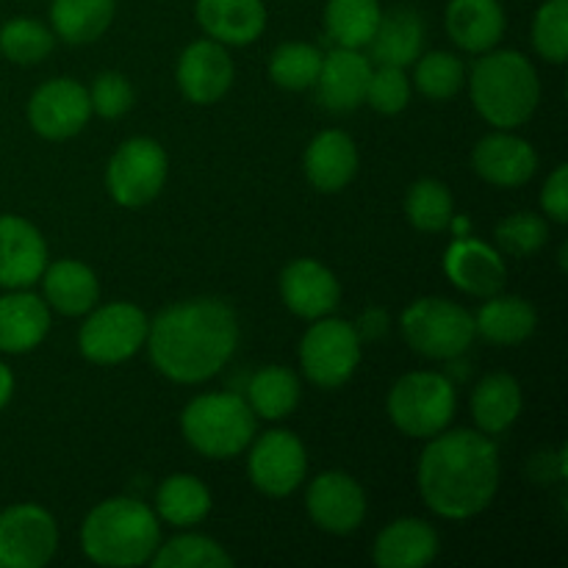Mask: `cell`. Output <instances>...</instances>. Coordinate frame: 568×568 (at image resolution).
Masks as SVG:
<instances>
[{
  "instance_id": "17",
  "label": "cell",
  "mask_w": 568,
  "mask_h": 568,
  "mask_svg": "<svg viewBox=\"0 0 568 568\" xmlns=\"http://www.w3.org/2000/svg\"><path fill=\"white\" fill-rule=\"evenodd\" d=\"M281 297L292 314L303 320H320L338 308L342 286L325 264L314 258H297L281 272Z\"/></svg>"
},
{
  "instance_id": "36",
  "label": "cell",
  "mask_w": 568,
  "mask_h": 568,
  "mask_svg": "<svg viewBox=\"0 0 568 568\" xmlns=\"http://www.w3.org/2000/svg\"><path fill=\"white\" fill-rule=\"evenodd\" d=\"M320 70L322 53L308 42L281 44L270 59V78L288 92H303V89L314 87Z\"/></svg>"
},
{
  "instance_id": "26",
  "label": "cell",
  "mask_w": 568,
  "mask_h": 568,
  "mask_svg": "<svg viewBox=\"0 0 568 568\" xmlns=\"http://www.w3.org/2000/svg\"><path fill=\"white\" fill-rule=\"evenodd\" d=\"M44 300L64 316H81L98 305L100 283L98 275L87 264L72 258H61L44 266L42 272Z\"/></svg>"
},
{
  "instance_id": "22",
  "label": "cell",
  "mask_w": 568,
  "mask_h": 568,
  "mask_svg": "<svg viewBox=\"0 0 568 568\" xmlns=\"http://www.w3.org/2000/svg\"><path fill=\"white\" fill-rule=\"evenodd\" d=\"M197 22L214 42L244 48L264 33L266 6L264 0H197Z\"/></svg>"
},
{
  "instance_id": "25",
  "label": "cell",
  "mask_w": 568,
  "mask_h": 568,
  "mask_svg": "<svg viewBox=\"0 0 568 568\" xmlns=\"http://www.w3.org/2000/svg\"><path fill=\"white\" fill-rule=\"evenodd\" d=\"M438 555V532L425 519H397L381 530L372 558L381 568H425Z\"/></svg>"
},
{
  "instance_id": "6",
  "label": "cell",
  "mask_w": 568,
  "mask_h": 568,
  "mask_svg": "<svg viewBox=\"0 0 568 568\" xmlns=\"http://www.w3.org/2000/svg\"><path fill=\"white\" fill-rule=\"evenodd\" d=\"M403 336L425 358L453 361L475 342V316L444 297H422L403 311Z\"/></svg>"
},
{
  "instance_id": "35",
  "label": "cell",
  "mask_w": 568,
  "mask_h": 568,
  "mask_svg": "<svg viewBox=\"0 0 568 568\" xmlns=\"http://www.w3.org/2000/svg\"><path fill=\"white\" fill-rule=\"evenodd\" d=\"M150 564L155 568H231L233 558L214 538L189 532V536H175L166 544H159Z\"/></svg>"
},
{
  "instance_id": "3",
  "label": "cell",
  "mask_w": 568,
  "mask_h": 568,
  "mask_svg": "<svg viewBox=\"0 0 568 568\" xmlns=\"http://www.w3.org/2000/svg\"><path fill=\"white\" fill-rule=\"evenodd\" d=\"M161 544L153 510L131 497H114L89 510L81 527V547L98 566L133 568L150 564Z\"/></svg>"
},
{
  "instance_id": "2",
  "label": "cell",
  "mask_w": 568,
  "mask_h": 568,
  "mask_svg": "<svg viewBox=\"0 0 568 568\" xmlns=\"http://www.w3.org/2000/svg\"><path fill=\"white\" fill-rule=\"evenodd\" d=\"M419 491L442 519L464 521L483 514L499 491L497 444L480 430H442L419 458Z\"/></svg>"
},
{
  "instance_id": "4",
  "label": "cell",
  "mask_w": 568,
  "mask_h": 568,
  "mask_svg": "<svg viewBox=\"0 0 568 568\" xmlns=\"http://www.w3.org/2000/svg\"><path fill=\"white\" fill-rule=\"evenodd\" d=\"M471 103L488 125L499 131L525 125L541 100L536 67L519 50H486L471 67Z\"/></svg>"
},
{
  "instance_id": "18",
  "label": "cell",
  "mask_w": 568,
  "mask_h": 568,
  "mask_svg": "<svg viewBox=\"0 0 568 568\" xmlns=\"http://www.w3.org/2000/svg\"><path fill=\"white\" fill-rule=\"evenodd\" d=\"M444 272L455 288L471 297H494L503 292L508 277L503 253L477 239H458L449 244L444 255Z\"/></svg>"
},
{
  "instance_id": "14",
  "label": "cell",
  "mask_w": 568,
  "mask_h": 568,
  "mask_svg": "<svg viewBox=\"0 0 568 568\" xmlns=\"http://www.w3.org/2000/svg\"><path fill=\"white\" fill-rule=\"evenodd\" d=\"M305 505L320 530L333 536H349L366 519V494L355 477L344 471H325L311 480Z\"/></svg>"
},
{
  "instance_id": "28",
  "label": "cell",
  "mask_w": 568,
  "mask_h": 568,
  "mask_svg": "<svg viewBox=\"0 0 568 568\" xmlns=\"http://www.w3.org/2000/svg\"><path fill=\"white\" fill-rule=\"evenodd\" d=\"M425 44V22L414 9H394L381 17L375 37L366 48H372V59L383 67H408L422 55Z\"/></svg>"
},
{
  "instance_id": "30",
  "label": "cell",
  "mask_w": 568,
  "mask_h": 568,
  "mask_svg": "<svg viewBox=\"0 0 568 568\" xmlns=\"http://www.w3.org/2000/svg\"><path fill=\"white\" fill-rule=\"evenodd\" d=\"M114 11L116 0H53L50 22L67 44H89L109 31Z\"/></svg>"
},
{
  "instance_id": "43",
  "label": "cell",
  "mask_w": 568,
  "mask_h": 568,
  "mask_svg": "<svg viewBox=\"0 0 568 568\" xmlns=\"http://www.w3.org/2000/svg\"><path fill=\"white\" fill-rule=\"evenodd\" d=\"M541 209L558 225L568 222V166L558 164L541 189Z\"/></svg>"
},
{
  "instance_id": "19",
  "label": "cell",
  "mask_w": 568,
  "mask_h": 568,
  "mask_svg": "<svg viewBox=\"0 0 568 568\" xmlns=\"http://www.w3.org/2000/svg\"><path fill=\"white\" fill-rule=\"evenodd\" d=\"M471 166L483 181L494 186L516 189L525 186L538 170V155L530 142L514 136V133H491L480 139L471 150Z\"/></svg>"
},
{
  "instance_id": "10",
  "label": "cell",
  "mask_w": 568,
  "mask_h": 568,
  "mask_svg": "<svg viewBox=\"0 0 568 568\" xmlns=\"http://www.w3.org/2000/svg\"><path fill=\"white\" fill-rule=\"evenodd\" d=\"M150 320L139 305L109 303L94 311L78 333L81 355L92 364L114 366L133 358L148 342Z\"/></svg>"
},
{
  "instance_id": "12",
  "label": "cell",
  "mask_w": 568,
  "mask_h": 568,
  "mask_svg": "<svg viewBox=\"0 0 568 568\" xmlns=\"http://www.w3.org/2000/svg\"><path fill=\"white\" fill-rule=\"evenodd\" d=\"M250 480L266 497H288L308 471V455L292 430H270L253 444L247 458Z\"/></svg>"
},
{
  "instance_id": "34",
  "label": "cell",
  "mask_w": 568,
  "mask_h": 568,
  "mask_svg": "<svg viewBox=\"0 0 568 568\" xmlns=\"http://www.w3.org/2000/svg\"><path fill=\"white\" fill-rule=\"evenodd\" d=\"M405 216L422 233H442L455 220V200L442 181H416L405 194Z\"/></svg>"
},
{
  "instance_id": "7",
  "label": "cell",
  "mask_w": 568,
  "mask_h": 568,
  "mask_svg": "<svg viewBox=\"0 0 568 568\" xmlns=\"http://www.w3.org/2000/svg\"><path fill=\"white\" fill-rule=\"evenodd\" d=\"M455 386L436 372H410L388 394V416L410 438H433L455 416Z\"/></svg>"
},
{
  "instance_id": "42",
  "label": "cell",
  "mask_w": 568,
  "mask_h": 568,
  "mask_svg": "<svg viewBox=\"0 0 568 568\" xmlns=\"http://www.w3.org/2000/svg\"><path fill=\"white\" fill-rule=\"evenodd\" d=\"M133 94L131 81L120 72H103L94 78L92 92H89V103H92V114L103 116V120H116V116L128 114L133 109Z\"/></svg>"
},
{
  "instance_id": "41",
  "label": "cell",
  "mask_w": 568,
  "mask_h": 568,
  "mask_svg": "<svg viewBox=\"0 0 568 568\" xmlns=\"http://www.w3.org/2000/svg\"><path fill=\"white\" fill-rule=\"evenodd\" d=\"M366 100L377 114L394 116L408 109L410 100V81L403 67H377L369 75L366 87Z\"/></svg>"
},
{
  "instance_id": "23",
  "label": "cell",
  "mask_w": 568,
  "mask_h": 568,
  "mask_svg": "<svg viewBox=\"0 0 568 568\" xmlns=\"http://www.w3.org/2000/svg\"><path fill=\"white\" fill-rule=\"evenodd\" d=\"M305 175L320 192H342L358 172V150L344 131H322L305 148Z\"/></svg>"
},
{
  "instance_id": "8",
  "label": "cell",
  "mask_w": 568,
  "mask_h": 568,
  "mask_svg": "<svg viewBox=\"0 0 568 568\" xmlns=\"http://www.w3.org/2000/svg\"><path fill=\"white\" fill-rule=\"evenodd\" d=\"M300 364L314 386H344L361 364V333L349 322L320 316L300 342Z\"/></svg>"
},
{
  "instance_id": "31",
  "label": "cell",
  "mask_w": 568,
  "mask_h": 568,
  "mask_svg": "<svg viewBox=\"0 0 568 568\" xmlns=\"http://www.w3.org/2000/svg\"><path fill=\"white\" fill-rule=\"evenodd\" d=\"M155 510L172 527L200 525L211 514V491L194 475H170L155 491Z\"/></svg>"
},
{
  "instance_id": "32",
  "label": "cell",
  "mask_w": 568,
  "mask_h": 568,
  "mask_svg": "<svg viewBox=\"0 0 568 568\" xmlns=\"http://www.w3.org/2000/svg\"><path fill=\"white\" fill-rule=\"evenodd\" d=\"M247 405L261 419H286L300 405V381L286 366H264L250 377Z\"/></svg>"
},
{
  "instance_id": "5",
  "label": "cell",
  "mask_w": 568,
  "mask_h": 568,
  "mask_svg": "<svg viewBox=\"0 0 568 568\" xmlns=\"http://www.w3.org/2000/svg\"><path fill=\"white\" fill-rule=\"evenodd\" d=\"M181 430L200 455L227 460L253 444L255 414L236 394H200L183 408Z\"/></svg>"
},
{
  "instance_id": "20",
  "label": "cell",
  "mask_w": 568,
  "mask_h": 568,
  "mask_svg": "<svg viewBox=\"0 0 568 568\" xmlns=\"http://www.w3.org/2000/svg\"><path fill=\"white\" fill-rule=\"evenodd\" d=\"M372 61L353 48H336L322 55V70L316 78L320 103L336 114L355 111L366 103V87H369Z\"/></svg>"
},
{
  "instance_id": "9",
  "label": "cell",
  "mask_w": 568,
  "mask_h": 568,
  "mask_svg": "<svg viewBox=\"0 0 568 568\" xmlns=\"http://www.w3.org/2000/svg\"><path fill=\"white\" fill-rule=\"evenodd\" d=\"M166 172H170L166 150L155 139L136 136L122 142L111 155L105 186L114 203L125 209H142L159 197L166 183Z\"/></svg>"
},
{
  "instance_id": "1",
  "label": "cell",
  "mask_w": 568,
  "mask_h": 568,
  "mask_svg": "<svg viewBox=\"0 0 568 568\" xmlns=\"http://www.w3.org/2000/svg\"><path fill=\"white\" fill-rule=\"evenodd\" d=\"M239 320L222 300L197 297L161 311L148 331L153 366L172 383H205L231 361Z\"/></svg>"
},
{
  "instance_id": "39",
  "label": "cell",
  "mask_w": 568,
  "mask_h": 568,
  "mask_svg": "<svg viewBox=\"0 0 568 568\" xmlns=\"http://www.w3.org/2000/svg\"><path fill=\"white\" fill-rule=\"evenodd\" d=\"M532 44L549 64L568 59V0H547L532 20Z\"/></svg>"
},
{
  "instance_id": "21",
  "label": "cell",
  "mask_w": 568,
  "mask_h": 568,
  "mask_svg": "<svg viewBox=\"0 0 568 568\" xmlns=\"http://www.w3.org/2000/svg\"><path fill=\"white\" fill-rule=\"evenodd\" d=\"M50 331L48 303L26 288L0 297V353L22 355L37 349Z\"/></svg>"
},
{
  "instance_id": "44",
  "label": "cell",
  "mask_w": 568,
  "mask_h": 568,
  "mask_svg": "<svg viewBox=\"0 0 568 568\" xmlns=\"http://www.w3.org/2000/svg\"><path fill=\"white\" fill-rule=\"evenodd\" d=\"M11 394H14V375H11L9 366H6L3 361H0V410H3L6 405H9Z\"/></svg>"
},
{
  "instance_id": "40",
  "label": "cell",
  "mask_w": 568,
  "mask_h": 568,
  "mask_svg": "<svg viewBox=\"0 0 568 568\" xmlns=\"http://www.w3.org/2000/svg\"><path fill=\"white\" fill-rule=\"evenodd\" d=\"M494 233H497L499 247L508 255H516V258H527V255L538 253L549 239L547 220L532 214V211H516V214L505 216Z\"/></svg>"
},
{
  "instance_id": "16",
  "label": "cell",
  "mask_w": 568,
  "mask_h": 568,
  "mask_svg": "<svg viewBox=\"0 0 568 568\" xmlns=\"http://www.w3.org/2000/svg\"><path fill=\"white\" fill-rule=\"evenodd\" d=\"M48 266V244L37 225L14 214L0 216V286L28 288Z\"/></svg>"
},
{
  "instance_id": "33",
  "label": "cell",
  "mask_w": 568,
  "mask_h": 568,
  "mask_svg": "<svg viewBox=\"0 0 568 568\" xmlns=\"http://www.w3.org/2000/svg\"><path fill=\"white\" fill-rule=\"evenodd\" d=\"M381 0H327L325 3L327 33L338 48H366L381 26Z\"/></svg>"
},
{
  "instance_id": "13",
  "label": "cell",
  "mask_w": 568,
  "mask_h": 568,
  "mask_svg": "<svg viewBox=\"0 0 568 568\" xmlns=\"http://www.w3.org/2000/svg\"><path fill=\"white\" fill-rule=\"evenodd\" d=\"M92 116L89 92L72 78H53L44 81L28 103V122L44 139H70L87 128Z\"/></svg>"
},
{
  "instance_id": "38",
  "label": "cell",
  "mask_w": 568,
  "mask_h": 568,
  "mask_svg": "<svg viewBox=\"0 0 568 568\" xmlns=\"http://www.w3.org/2000/svg\"><path fill=\"white\" fill-rule=\"evenodd\" d=\"M416 89L430 100H449L460 92L466 81L464 64L455 53L433 50L416 59Z\"/></svg>"
},
{
  "instance_id": "29",
  "label": "cell",
  "mask_w": 568,
  "mask_h": 568,
  "mask_svg": "<svg viewBox=\"0 0 568 568\" xmlns=\"http://www.w3.org/2000/svg\"><path fill=\"white\" fill-rule=\"evenodd\" d=\"M538 314L527 300L521 297H488L480 314L475 316V331L486 342L499 344V347H514V344L527 342L536 333Z\"/></svg>"
},
{
  "instance_id": "27",
  "label": "cell",
  "mask_w": 568,
  "mask_h": 568,
  "mask_svg": "<svg viewBox=\"0 0 568 568\" xmlns=\"http://www.w3.org/2000/svg\"><path fill=\"white\" fill-rule=\"evenodd\" d=\"M521 386L508 372H494L477 383L471 394V416H475L477 430L486 436H503L521 414Z\"/></svg>"
},
{
  "instance_id": "15",
  "label": "cell",
  "mask_w": 568,
  "mask_h": 568,
  "mask_svg": "<svg viewBox=\"0 0 568 568\" xmlns=\"http://www.w3.org/2000/svg\"><path fill=\"white\" fill-rule=\"evenodd\" d=\"M236 67L227 55L225 44L214 39L192 42L178 59V87L183 98L197 105H211L225 98L233 87Z\"/></svg>"
},
{
  "instance_id": "37",
  "label": "cell",
  "mask_w": 568,
  "mask_h": 568,
  "mask_svg": "<svg viewBox=\"0 0 568 568\" xmlns=\"http://www.w3.org/2000/svg\"><path fill=\"white\" fill-rule=\"evenodd\" d=\"M55 33L37 20H9L0 28V53L14 64H39L50 55Z\"/></svg>"
},
{
  "instance_id": "11",
  "label": "cell",
  "mask_w": 568,
  "mask_h": 568,
  "mask_svg": "<svg viewBox=\"0 0 568 568\" xmlns=\"http://www.w3.org/2000/svg\"><path fill=\"white\" fill-rule=\"evenodd\" d=\"M59 547V527L44 508L11 505L0 514V568H42Z\"/></svg>"
},
{
  "instance_id": "24",
  "label": "cell",
  "mask_w": 568,
  "mask_h": 568,
  "mask_svg": "<svg viewBox=\"0 0 568 568\" xmlns=\"http://www.w3.org/2000/svg\"><path fill=\"white\" fill-rule=\"evenodd\" d=\"M505 9L499 0H449L447 33L466 53H486L503 39Z\"/></svg>"
}]
</instances>
